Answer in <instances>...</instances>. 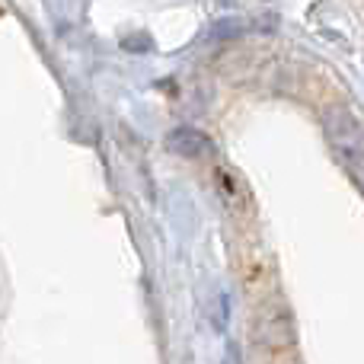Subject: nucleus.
Listing matches in <instances>:
<instances>
[{
  "label": "nucleus",
  "instance_id": "4",
  "mask_svg": "<svg viewBox=\"0 0 364 364\" xmlns=\"http://www.w3.org/2000/svg\"><path fill=\"white\" fill-rule=\"evenodd\" d=\"M220 364H243V358H240V348L237 346H227L224 361H220Z\"/></svg>",
  "mask_w": 364,
  "mask_h": 364
},
{
  "label": "nucleus",
  "instance_id": "3",
  "mask_svg": "<svg viewBox=\"0 0 364 364\" xmlns=\"http://www.w3.org/2000/svg\"><path fill=\"white\" fill-rule=\"evenodd\" d=\"M166 144H170L173 154L188 157V160H198V157H208V154H211V138L201 134L198 128H176Z\"/></svg>",
  "mask_w": 364,
  "mask_h": 364
},
{
  "label": "nucleus",
  "instance_id": "2",
  "mask_svg": "<svg viewBox=\"0 0 364 364\" xmlns=\"http://www.w3.org/2000/svg\"><path fill=\"white\" fill-rule=\"evenodd\" d=\"M256 339L265 342L272 348H291L294 346V316L288 314L282 301H275L272 307L262 310L256 323Z\"/></svg>",
  "mask_w": 364,
  "mask_h": 364
},
{
  "label": "nucleus",
  "instance_id": "1",
  "mask_svg": "<svg viewBox=\"0 0 364 364\" xmlns=\"http://www.w3.org/2000/svg\"><path fill=\"white\" fill-rule=\"evenodd\" d=\"M323 128H326V138L333 144L336 157H339L342 170H348L352 182L361 188V170H364V132L361 122L355 112L336 106L323 115Z\"/></svg>",
  "mask_w": 364,
  "mask_h": 364
}]
</instances>
